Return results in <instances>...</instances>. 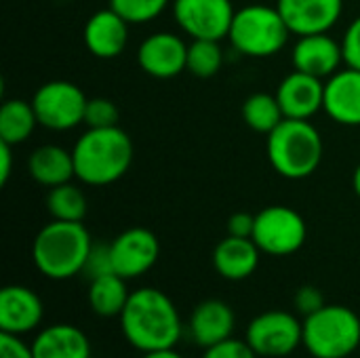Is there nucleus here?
Returning a JSON list of instances; mask_svg holds the SVG:
<instances>
[{"label":"nucleus","instance_id":"nucleus-25","mask_svg":"<svg viewBox=\"0 0 360 358\" xmlns=\"http://www.w3.org/2000/svg\"><path fill=\"white\" fill-rule=\"evenodd\" d=\"M243 120L255 133L270 135L285 120V114H283V108H281L276 95L253 93L243 103Z\"/></svg>","mask_w":360,"mask_h":358},{"label":"nucleus","instance_id":"nucleus-18","mask_svg":"<svg viewBox=\"0 0 360 358\" xmlns=\"http://www.w3.org/2000/svg\"><path fill=\"white\" fill-rule=\"evenodd\" d=\"M323 110L344 127H360V70L346 68L325 82Z\"/></svg>","mask_w":360,"mask_h":358},{"label":"nucleus","instance_id":"nucleus-9","mask_svg":"<svg viewBox=\"0 0 360 358\" xmlns=\"http://www.w3.org/2000/svg\"><path fill=\"white\" fill-rule=\"evenodd\" d=\"M245 340L257 357H289L304 344V323L291 312L268 310L249 323Z\"/></svg>","mask_w":360,"mask_h":358},{"label":"nucleus","instance_id":"nucleus-12","mask_svg":"<svg viewBox=\"0 0 360 358\" xmlns=\"http://www.w3.org/2000/svg\"><path fill=\"white\" fill-rule=\"evenodd\" d=\"M137 61L152 78H175L188 70V44L173 32H156L139 44Z\"/></svg>","mask_w":360,"mask_h":358},{"label":"nucleus","instance_id":"nucleus-21","mask_svg":"<svg viewBox=\"0 0 360 358\" xmlns=\"http://www.w3.org/2000/svg\"><path fill=\"white\" fill-rule=\"evenodd\" d=\"M34 358H91L86 333L68 323H55L40 329L32 342Z\"/></svg>","mask_w":360,"mask_h":358},{"label":"nucleus","instance_id":"nucleus-19","mask_svg":"<svg viewBox=\"0 0 360 358\" xmlns=\"http://www.w3.org/2000/svg\"><path fill=\"white\" fill-rule=\"evenodd\" d=\"M236 325L234 310L221 300H205L190 314L188 333L192 342L200 348L215 346L228 338H232Z\"/></svg>","mask_w":360,"mask_h":358},{"label":"nucleus","instance_id":"nucleus-30","mask_svg":"<svg viewBox=\"0 0 360 358\" xmlns=\"http://www.w3.org/2000/svg\"><path fill=\"white\" fill-rule=\"evenodd\" d=\"M200 358H257L255 350L249 346L247 340H234L228 338L215 346L205 348L202 357Z\"/></svg>","mask_w":360,"mask_h":358},{"label":"nucleus","instance_id":"nucleus-34","mask_svg":"<svg viewBox=\"0 0 360 358\" xmlns=\"http://www.w3.org/2000/svg\"><path fill=\"white\" fill-rule=\"evenodd\" d=\"M0 358H34L32 346H27L19 335H0Z\"/></svg>","mask_w":360,"mask_h":358},{"label":"nucleus","instance_id":"nucleus-31","mask_svg":"<svg viewBox=\"0 0 360 358\" xmlns=\"http://www.w3.org/2000/svg\"><path fill=\"white\" fill-rule=\"evenodd\" d=\"M112 272H114V264H112L110 245H95L93 243V249H91L86 266H84V274L93 281V279H99V276H105Z\"/></svg>","mask_w":360,"mask_h":358},{"label":"nucleus","instance_id":"nucleus-20","mask_svg":"<svg viewBox=\"0 0 360 358\" xmlns=\"http://www.w3.org/2000/svg\"><path fill=\"white\" fill-rule=\"evenodd\" d=\"M262 251L253 238L240 236H226L213 249V268L226 281H245L249 279L259 266Z\"/></svg>","mask_w":360,"mask_h":358},{"label":"nucleus","instance_id":"nucleus-32","mask_svg":"<svg viewBox=\"0 0 360 358\" xmlns=\"http://www.w3.org/2000/svg\"><path fill=\"white\" fill-rule=\"evenodd\" d=\"M342 51H344V63L348 68L360 70V15L344 32Z\"/></svg>","mask_w":360,"mask_h":358},{"label":"nucleus","instance_id":"nucleus-33","mask_svg":"<svg viewBox=\"0 0 360 358\" xmlns=\"http://www.w3.org/2000/svg\"><path fill=\"white\" fill-rule=\"evenodd\" d=\"M325 304V298H323V291L312 287V285H306V287H300L297 293H295V310L297 314H302L304 319L319 312Z\"/></svg>","mask_w":360,"mask_h":358},{"label":"nucleus","instance_id":"nucleus-27","mask_svg":"<svg viewBox=\"0 0 360 358\" xmlns=\"http://www.w3.org/2000/svg\"><path fill=\"white\" fill-rule=\"evenodd\" d=\"M224 65L219 40H192L188 44V72L196 78H211Z\"/></svg>","mask_w":360,"mask_h":358},{"label":"nucleus","instance_id":"nucleus-2","mask_svg":"<svg viewBox=\"0 0 360 358\" xmlns=\"http://www.w3.org/2000/svg\"><path fill=\"white\" fill-rule=\"evenodd\" d=\"M76 179L86 186H110L131 169L133 139L120 127L89 129L72 148Z\"/></svg>","mask_w":360,"mask_h":358},{"label":"nucleus","instance_id":"nucleus-38","mask_svg":"<svg viewBox=\"0 0 360 358\" xmlns=\"http://www.w3.org/2000/svg\"><path fill=\"white\" fill-rule=\"evenodd\" d=\"M352 188H354L356 196L360 198V165L354 169V175H352Z\"/></svg>","mask_w":360,"mask_h":358},{"label":"nucleus","instance_id":"nucleus-35","mask_svg":"<svg viewBox=\"0 0 360 358\" xmlns=\"http://www.w3.org/2000/svg\"><path fill=\"white\" fill-rule=\"evenodd\" d=\"M253 228H255V215H251V213L238 211V213L230 215V219H228V234L230 236L251 238Z\"/></svg>","mask_w":360,"mask_h":358},{"label":"nucleus","instance_id":"nucleus-4","mask_svg":"<svg viewBox=\"0 0 360 358\" xmlns=\"http://www.w3.org/2000/svg\"><path fill=\"white\" fill-rule=\"evenodd\" d=\"M268 160L285 179H306L323 162V137L310 120L285 118L268 135Z\"/></svg>","mask_w":360,"mask_h":358},{"label":"nucleus","instance_id":"nucleus-10","mask_svg":"<svg viewBox=\"0 0 360 358\" xmlns=\"http://www.w3.org/2000/svg\"><path fill=\"white\" fill-rule=\"evenodd\" d=\"M236 11L232 0H173V17L192 40H224Z\"/></svg>","mask_w":360,"mask_h":358},{"label":"nucleus","instance_id":"nucleus-22","mask_svg":"<svg viewBox=\"0 0 360 358\" xmlns=\"http://www.w3.org/2000/svg\"><path fill=\"white\" fill-rule=\"evenodd\" d=\"M27 173L36 184L44 188H55L72 181L76 177L72 150L55 143L36 148L27 158Z\"/></svg>","mask_w":360,"mask_h":358},{"label":"nucleus","instance_id":"nucleus-26","mask_svg":"<svg viewBox=\"0 0 360 358\" xmlns=\"http://www.w3.org/2000/svg\"><path fill=\"white\" fill-rule=\"evenodd\" d=\"M44 203L51 217L59 222H82L89 211V200L84 192L72 181L49 188Z\"/></svg>","mask_w":360,"mask_h":358},{"label":"nucleus","instance_id":"nucleus-14","mask_svg":"<svg viewBox=\"0 0 360 358\" xmlns=\"http://www.w3.org/2000/svg\"><path fill=\"white\" fill-rule=\"evenodd\" d=\"M44 306L36 291L23 285H8L0 291V329L11 335H27L42 323Z\"/></svg>","mask_w":360,"mask_h":358},{"label":"nucleus","instance_id":"nucleus-11","mask_svg":"<svg viewBox=\"0 0 360 358\" xmlns=\"http://www.w3.org/2000/svg\"><path fill=\"white\" fill-rule=\"evenodd\" d=\"M114 272L122 279H139L150 272L160 257V243L148 228H129L120 232L112 243Z\"/></svg>","mask_w":360,"mask_h":358},{"label":"nucleus","instance_id":"nucleus-5","mask_svg":"<svg viewBox=\"0 0 360 358\" xmlns=\"http://www.w3.org/2000/svg\"><path fill=\"white\" fill-rule=\"evenodd\" d=\"M291 32L276 6L249 4L236 11L230 27L232 46L247 57L264 59L281 53Z\"/></svg>","mask_w":360,"mask_h":358},{"label":"nucleus","instance_id":"nucleus-15","mask_svg":"<svg viewBox=\"0 0 360 358\" xmlns=\"http://www.w3.org/2000/svg\"><path fill=\"white\" fill-rule=\"evenodd\" d=\"M276 99L285 118L310 120L325 106V82L316 76L293 70L281 80Z\"/></svg>","mask_w":360,"mask_h":358},{"label":"nucleus","instance_id":"nucleus-16","mask_svg":"<svg viewBox=\"0 0 360 358\" xmlns=\"http://www.w3.org/2000/svg\"><path fill=\"white\" fill-rule=\"evenodd\" d=\"M291 61L293 68L304 74L316 76L321 80L331 78L335 72H340V65L344 63L342 42L329 36V32L300 36L293 46Z\"/></svg>","mask_w":360,"mask_h":358},{"label":"nucleus","instance_id":"nucleus-24","mask_svg":"<svg viewBox=\"0 0 360 358\" xmlns=\"http://www.w3.org/2000/svg\"><path fill=\"white\" fill-rule=\"evenodd\" d=\"M36 127H38V118L32 101L6 99L0 106V141L15 148L27 141Z\"/></svg>","mask_w":360,"mask_h":358},{"label":"nucleus","instance_id":"nucleus-7","mask_svg":"<svg viewBox=\"0 0 360 358\" xmlns=\"http://www.w3.org/2000/svg\"><path fill=\"white\" fill-rule=\"evenodd\" d=\"M308 236L304 217L287 205H270L255 215L253 241L262 253L287 257L297 253Z\"/></svg>","mask_w":360,"mask_h":358},{"label":"nucleus","instance_id":"nucleus-36","mask_svg":"<svg viewBox=\"0 0 360 358\" xmlns=\"http://www.w3.org/2000/svg\"><path fill=\"white\" fill-rule=\"evenodd\" d=\"M11 169H13V146L0 141V186L8 181Z\"/></svg>","mask_w":360,"mask_h":358},{"label":"nucleus","instance_id":"nucleus-23","mask_svg":"<svg viewBox=\"0 0 360 358\" xmlns=\"http://www.w3.org/2000/svg\"><path fill=\"white\" fill-rule=\"evenodd\" d=\"M129 295L131 291L127 287V279L116 272L93 279L89 285V306L99 319H118L129 302Z\"/></svg>","mask_w":360,"mask_h":358},{"label":"nucleus","instance_id":"nucleus-37","mask_svg":"<svg viewBox=\"0 0 360 358\" xmlns=\"http://www.w3.org/2000/svg\"><path fill=\"white\" fill-rule=\"evenodd\" d=\"M141 358H184L175 348H167V350H154V352H143Z\"/></svg>","mask_w":360,"mask_h":358},{"label":"nucleus","instance_id":"nucleus-3","mask_svg":"<svg viewBox=\"0 0 360 358\" xmlns=\"http://www.w3.org/2000/svg\"><path fill=\"white\" fill-rule=\"evenodd\" d=\"M93 238L82 222H49L34 238L32 260L51 281H68L84 272Z\"/></svg>","mask_w":360,"mask_h":358},{"label":"nucleus","instance_id":"nucleus-17","mask_svg":"<svg viewBox=\"0 0 360 358\" xmlns=\"http://www.w3.org/2000/svg\"><path fill=\"white\" fill-rule=\"evenodd\" d=\"M129 21L118 15L112 6L101 8L89 17L82 30L84 46L91 55L99 59H114L118 57L129 42Z\"/></svg>","mask_w":360,"mask_h":358},{"label":"nucleus","instance_id":"nucleus-13","mask_svg":"<svg viewBox=\"0 0 360 358\" xmlns=\"http://www.w3.org/2000/svg\"><path fill=\"white\" fill-rule=\"evenodd\" d=\"M287 27L295 36L325 34L329 32L344 13V0H278Z\"/></svg>","mask_w":360,"mask_h":358},{"label":"nucleus","instance_id":"nucleus-6","mask_svg":"<svg viewBox=\"0 0 360 358\" xmlns=\"http://www.w3.org/2000/svg\"><path fill=\"white\" fill-rule=\"evenodd\" d=\"M360 346V319L348 306H323L304 319V348L314 358H346Z\"/></svg>","mask_w":360,"mask_h":358},{"label":"nucleus","instance_id":"nucleus-29","mask_svg":"<svg viewBox=\"0 0 360 358\" xmlns=\"http://www.w3.org/2000/svg\"><path fill=\"white\" fill-rule=\"evenodd\" d=\"M118 108L112 99L105 97H95L89 99L86 103V114L84 122L89 129H105V127H118Z\"/></svg>","mask_w":360,"mask_h":358},{"label":"nucleus","instance_id":"nucleus-1","mask_svg":"<svg viewBox=\"0 0 360 358\" xmlns=\"http://www.w3.org/2000/svg\"><path fill=\"white\" fill-rule=\"evenodd\" d=\"M118 319L124 340L141 354L175 348L184 335V323L177 306L165 291L154 287L131 291Z\"/></svg>","mask_w":360,"mask_h":358},{"label":"nucleus","instance_id":"nucleus-8","mask_svg":"<svg viewBox=\"0 0 360 358\" xmlns=\"http://www.w3.org/2000/svg\"><path fill=\"white\" fill-rule=\"evenodd\" d=\"M86 103L84 91L70 80L44 82L32 97L38 124L51 131H70L82 124Z\"/></svg>","mask_w":360,"mask_h":358},{"label":"nucleus","instance_id":"nucleus-28","mask_svg":"<svg viewBox=\"0 0 360 358\" xmlns=\"http://www.w3.org/2000/svg\"><path fill=\"white\" fill-rule=\"evenodd\" d=\"M171 0H110V6L131 25H143L165 13Z\"/></svg>","mask_w":360,"mask_h":358}]
</instances>
